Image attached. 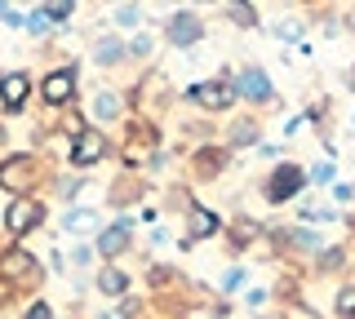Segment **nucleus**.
<instances>
[{
	"mask_svg": "<svg viewBox=\"0 0 355 319\" xmlns=\"http://www.w3.org/2000/svg\"><path fill=\"white\" fill-rule=\"evenodd\" d=\"M5 271L9 275H27L31 271V257H27V253H9V257H5Z\"/></svg>",
	"mask_w": 355,
	"mask_h": 319,
	"instance_id": "nucleus-16",
	"label": "nucleus"
},
{
	"mask_svg": "<svg viewBox=\"0 0 355 319\" xmlns=\"http://www.w3.org/2000/svg\"><path fill=\"white\" fill-rule=\"evenodd\" d=\"M98 248H103L107 257H111V253H120V248H129V226L125 222H120V226H107L103 235H98Z\"/></svg>",
	"mask_w": 355,
	"mask_h": 319,
	"instance_id": "nucleus-10",
	"label": "nucleus"
},
{
	"mask_svg": "<svg viewBox=\"0 0 355 319\" xmlns=\"http://www.w3.org/2000/svg\"><path fill=\"white\" fill-rule=\"evenodd\" d=\"M36 14L44 18V23H62V18H67V14H71V5H67V0H58V5H40V9H36Z\"/></svg>",
	"mask_w": 355,
	"mask_h": 319,
	"instance_id": "nucleus-15",
	"label": "nucleus"
},
{
	"mask_svg": "<svg viewBox=\"0 0 355 319\" xmlns=\"http://www.w3.org/2000/svg\"><path fill=\"white\" fill-rule=\"evenodd\" d=\"M67 230H71V235H94V230H98V213H94V208H76V213H67Z\"/></svg>",
	"mask_w": 355,
	"mask_h": 319,
	"instance_id": "nucleus-11",
	"label": "nucleus"
},
{
	"mask_svg": "<svg viewBox=\"0 0 355 319\" xmlns=\"http://www.w3.org/2000/svg\"><path fill=\"white\" fill-rule=\"evenodd\" d=\"M0 186L5 191H14V195H22L31 186V160H9V164H0Z\"/></svg>",
	"mask_w": 355,
	"mask_h": 319,
	"instance_id": "nucleus-3",
	"label": "nucleus"
},
{
	"mask_svg": "<svg viewBox=\"0 0 355 319\" xmlns=\"http://www.w3.org/2000/svg\"><path fill=\"white\" fill-rule=\"evenodd\" d=\"M103 151H107V138H103V134H80V138H76L71 160L80 164V169H89V164H98V160H103Z\"/></svg>",
	"mask_w": 355,
	"mask_h": 319,
	"instance_id": "nucleus-4",
	"label": "nucleus"
},
{
	"mask_svg": "<svg viewBox=\"0 0 355 319\" xmlns=\"http://www.w3.org/2000/svg\"><path fill=\"white\" fill-rule=\"evenodd\" d=\"M27 319H53V315H49V306H31Z\"/></svg>",
	"mask_w": 355,
	"mask_h": 319,
	"instance_id": "nucleus-24",
	"label": "nucleus"
},
{
	"mask_svg": "<svg viewBox=\"0 0 355 319\" xmlns=\"http://www.w3.org/2000/svg\"><path fill=\"white\" fill-rule=\"evenodd\" d=\"M240 93L244 98H258V102H266V98H271V84H266V75L258 71V67H249L240 75Z\"/></svg>",
	"mask_w": 355,
	"mask_h": 319,
	"instance_id": "nucleus-9",
	"label": "nucleus"
},
{
	"mask_svg": "<svg viewBox=\"0 0 355 319\" xmlns=\"http://www.w3.org/2000/svg\"><path fill=\"white\" fill-rule=\"evenodd\" d=\"M71 93H76V75L71 71H53L49 80H44V98H49V102H67Z\"/></svg>",
	"mask_w": 355,
	"mask_h": 319,
	"instance_id": "nucleus-8",
	"label": "nucleus"
},
{
	"mask_svg": "<svg viewBox=\"0 0 355 319\" xmlns=\"http://www.w3.org/2000/svg\"><path fill=\"white\" fill-rule=\"evenodd\" d=\"M40 217H44V208H40L36 200H27V195H18V200L9 204V213H5V226L14 230V235H27V230L36 226Z\"/></svg>",
	"mask_w": 355,
	"mask_h": 319,
	"instance_id": "nucleus-1",
	"label": "nucleus"
},
{
	"mask_svg": "<svg viewBox=\"0 0 355 319\" xmlns=\"http://www.w3.org/2000/svg\"><path fill=\"white\" fill-rule=\"evenodd\" d=\"M27 89H31V80L22 71H14V75H5V80H0V98H5L9 111H18V107L27 102Z\"/></svg>",
	"mask_w": 355,
	"mask_h": 319,
	"instance_id": "nucleus-5",
	"label": "nucleus"
},
{
	"mask_svg": "<svg viewBox=\"0 0 355 319\" xmlns=\"http://www.w3.org/2000/svg\"><path fill=\"white\" fill-rule=\"evenodd\" d=\"M338 262H342V253H338V248H329V253H324V271H333Z\"/></svg>",
	"mask_w": 355,
	"mask_h": 319,
	"instance_id": "nucleus-23",
	"label": "nucleus"
},
{
	"mask_svg": "<svg viewBox=\"0 0 355 319\" xmlns=\"http://www.w3.org/2000/svg\"><path fill=\"white\" fill-rule=\"evenodd\" d=\"M338 311H342V315H347V319L355 315V289H347V293H342V297H338Z\"/></svg>",
	"mask_w": 355,
	"mask_h": 319,
	"instance_id": "nucleus-21",
	"label": "nucleus"
},
{
	"mask_svg": "<svg viewBox=\"0 0 355 319\" xmlns=\"http://www.w3.org/2000/svg\"><path fill=\"white\" fill-rule=\"evenodd\" d=\"M111 58H120V40H103L98 45V62H111Z\"/></svg>",
	"mask_w": 355,
	"mask_h": 319,
	"instance_id": "nucleus-19",
	"label": "nucleus"
},
{
	"mask_svg": "<svg viewBox=\"0 0 355 319\" xmlns=\"http://www.w3.org/2000/svg\"><path fill=\"white\" fill-rule=\"evenodd\" d=\"M94 111L103 116V120H116V116H120V98H116V93H98Z\"/></svg>",
	"mask_w": 355,
	"mask_h": 319,
	"instance_id": "nucleus-13",
	"label": "nucleus"
},
{
	"mask_svg": "<svg viewBox=\"0 0 355 319\" xmlns=\"http://www.w3.org/2000/svg\"><path fill=\"white\" fill-rule=\"evenodd\" d=\"M191 98H196L200 107H209V111H222V107L231 102V89L214 80V84H196V89H191Z\"/></svg>",
	"mask_w": 355,
	"mask_h": 319,
	"instance_id": "nucleus-7",
	"label": "nucleus"
},
{
	"mask_svg": "<svg viewBox=\"0 0 355 319\" xmlns=\"http://www.w3.org/2000/svg\"><path fill=\"white\" fill-rule=\"evenodd\" d=\"M200 160H205V164H200L205 173H218V169H222V160H227V156H222V151H205Z\"/></svg>",
	"mask_w": 355,
	"mask_h": 319,
	"instance_id": "nucleus-20",
	"label": "nucleus"
},
{
	"mask_svg": "<svg viewBox=\"0 0 355 319\" xmlns=\"http://www.w3.org/2000/svg\"><path fill=\"white\" fill-rule=\"evenodd\" d=\"M116 23H125V27L142 23V9H138V5H120V9H116Z\"/></svg>",
	"mask_w": 355,
	"mask_h": 319,
	"instance_id": "nucleus-17",
	"label": "nucleus"
},
{
	"mask_svg": "<svg viewBox=\"0 0 355 319\" xmlns=\"http://www.w3.org/2000/svg\"><path fill=\"white\" fill-rule=\"evenodd\" d=\"M214 230H218V217L209 213L205 204H191V235L205 239V235H214Z\"/></svg>",
	"mask_w": 355,
	"mask_h": 319,
	"instance_id": "nucleus-12",
	"label": "nucleus"
},
{
	"mask_svg": "<svg viewBox=\"0 0 355 319\" xmlns=\"http://www.w3.org/2000/svg\"><path fill=\"white\" fill-rule=\"evenodd\" d=\"M297 186H302V173H297L293 164H284V169H275L271 182H266V200H288V195H297Z\"/></svg>",
	"mask_w": 355,
	"mask_h": 319,
	"instance_id": "nucleus-2",
	"label": "nucleus"
},
{
	"mask_svg": "<svg viewBox=\"0 0 355 319\" xmlns=\"http://www.w3.org/2000/svg\"><path fill=\"white\" fill-rule=\"evenodd\" d=\"M231 142H236V147H244V142H258V125H240L236 134H231Z\"/></svg>",
	"mask_w": 355,
	"mask_h": 319,
	"instance_id": "nucleus-18",
	"label": "nucleus"
},
{
	"mask_svg": "<svg viewBox=\"0 0 355 319\" xmlns=\"http://www.w3.org/2000/svg\"><path fill=\"white\" fill-rule=\"evenodd\" d=\"M98 289H103V293H125V275H120V271H103V275H98Z\"/></svg>",
	"mask_w": 355,
	"mask_h": 319,
	"instance_id": "nucleus-14",
	"label": "nucleus"
},
{
	"mask_svg": "<svg viewBox=\"0 0 355 319\" xmlns=\"http://www.w3.org/2000/svg\"><path fill=\"white\" fill-rule=\"evenodd\" d=\"M200 31H205V27H200L196 14H178L173 23H169V40H173V45H196Z\"/></svg>",
	"mask_w": 355,
	"mask_h": 319,
	"instance_id": "nucleus-6",
	"label": "nucleus"
},
{
	"mask_svg": "<svg viewBox=\"0 0 355 319\" xmlns=\"http://www.w3.org/2000/svg\"><path fill=\"white\" fill-rule=\"evenodd\" d=\"M231 14H236V23H253V9H244V5H231Z\"/></svg>",
	"mask_w": 355,
	"mask_h": 319,
	"instance_id": "nucleus-22",
	"label": "nucleus"
},
{
	"mask_svg": "<svg viewBox=\"0 0 355 319\" xmlns=\"http://www.w3.org/2000/svg\"><path fill=\"white\" fill-rule=\"evenodd\" d=\"M5 297H9V284H0V302H5Z\"/></svg>",
	"mask_w": 355,
	"mask_h": 319,
	"instance_id": "nucleus-25",
	"label": "nucleus"
}]
</instances>
